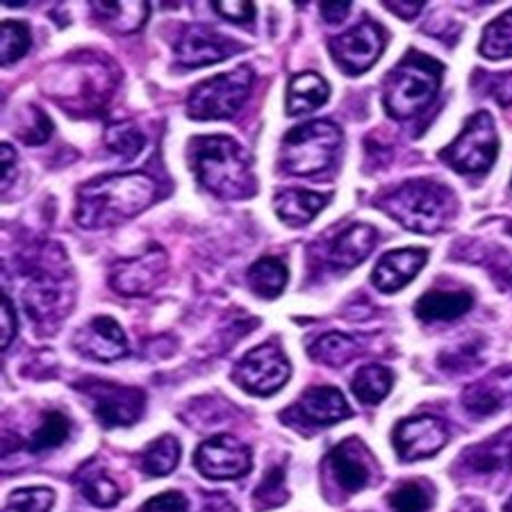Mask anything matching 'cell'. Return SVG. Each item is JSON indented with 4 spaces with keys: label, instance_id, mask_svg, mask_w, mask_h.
<instances>
[{
    "label": "cell",
    "instance_id": "6da1fadb",
    "mask_svg": "<svg viewBox=\"0 0 512 512\" xmlns=\"http://www.w3.org/2000/svg\"><path fill=\"white\" fill-rule=\"evenodd\" d=\"M160 187L146 173H112L82 185L76 194L80 228H110L126 224L158 201Z\"/></svg>",
    "mask_w": 512,
    "mask_h": 512
},
{
    "label": "cell",
    "instance_id": "7a4b0ae2",
    "mask_svg": "<svg viewBox=\"0 0 512 512\" xmlns=\"http://www.w3.org/2000/svg\"><path fill=\"white\" fill-rule=\"evenodd\" d=\"M41 89L71 117H92L117 89V69L98 55L64 57L44 71Z\"/></svg>",
    "mask_w": 512,
    "mask_h": 512
},
{
    "label": "cell",
    "instance_id": "3957f363",
    "mask_svg": "<svg viewBox=\"0 0 512 512\" xmlns=\"http://www.w3.org/2000/svg\"><path fill=\"white\" fill-rule=\"evenodd\" d=\"M187 148L196 180L210 194L224 201H242L258 192L251 155L233 137H194Z\"/></svg>",
    "mask_w": 512,
    "mask_h": 512
},
{
    "label": "cell",
    "instance_id": "277c9868",
    "mask_svg": "<svg viewBox=\"0 0 512 512\" xmlns=\"http://www.w3.org/2000/svg\"><path fill=\"white\" fill-rule=\"evenodd\" d=\"M376 208L412 233L433 235L447 226L456 212V196L447 185L415 178L378 196Z\"/></svg>",
    "mask_w": 512,
    "mask_h": 512
},
{
    "label": "cell",
    "instance_id": "5b68a950",
    "mask_svg": "<svg viewBox=\"0 0 512 512\" xmlns=\"http://www.w3.org/2000/svg\"><path fill=\"white\" fill-rule=\"evenodd\" d=\"M444 64L412 48L383 82L385 112L396 121L415 119L435 101L442 87Z\"/></svg>",
    "mask_w": 512,
    "mask_h": 512
},
{
    "label": "cell",
    "instance_id": "8992f818",
    "mask_svg": "<svg viewBox=\"0 0 512 512\" xmlns=\"http://www.w3.org/2000/svg\"><path fill=\"white\" fill-rule=\"evenodd\" d=\"M342 130L333 121H310L292 128L280 144V169L289 176H315L335 162Z\"/></svg>",
    "mask_w": 512,
    "mask_h": 512
},
{
    "label": "cell",
    "instance_id": "52a82bcc",
    "mask_svg": "<svg viewBox=\"0 0 512 512\" xmlns=\"http://www.w3.org/2000/svg\"><path fill=\"white\" fill-rule=\"evenodd\" d=\"M251 66L221 73L210 80L198 82L187 98V114L194 121H224L233 119L242 110V105L253 87Z\"/></svg>",
    "mask_w": 512,
    "mask_h": 512
},
{
    "label": "cell",
    "instance_id": "ba28073f",
    "mask_svg": "<svg viewBox=\"0 0 512 512\" xmlns=\"http://www.w3.org/2000/svg\"><path fill=\"white\" fill-rule=\"evenodd\" d=\"M499 155V135L490 112L469 117L460 135L440 151V160L462 176H483Z\"/></svg>",
    "mask_w": 512,
    "mask_h": 512
},
{
    "label": "cell",
    "instance_id": "9c48e42d",
    "mask_svg": "<svg viewBox=\"0 0 512 512\" xmlns=\"http://www.w3.org/2000/svg\"><path fill=\"white\" fill-rule=\"evenodd\" d=\"M292 376V365L276 342L251 349L237 362L233 381L253 396H271L280 392Z\"/></svg>",
    "mask_w": 512,
    "mask_h": 512
},
{
    "label": "cell",
    "instance_id": "30bf717a",
    "mask_svg": "<svg viewBox=\"0 0 512 512\" xmlns=\"http://www.w3.org/2000/svg\"><path fill=\"white\" fill-rule=\"evenodd\" d=\"M349 417H353L349 401L344 399V394L337 387L330 385L310 387L301 394V399L294 406L280 412V421L301 433L335 426Z\"/></svg>",
    "mask_w": 512,
    "mask_h": 512
},
{
    "label": "cell",
    "instance_id": "8fae6325",
    "mask_svg": "<svg viewBox=\"0 0 512 512\" xmlns=\"http://www.w3.org/2000/svg\"><path fill=\"white\" fill-rule=\"evenodd\" d=\"M76 390L92 401L94 417L103 428H123L137 424L146 406V394L139 387H126L107 381H82Z\"/></svg>",
    "mask_w": 512,
    "mask_h": 512
},
{
    "label": "cell",
    "instance_id": "7c38bea8",
    "mask_svg": "<svg viewBox=\"0 0 512 512\" xmlns=\"http://www.w3.org/2000/svg\"><path fill=\"white\" fill-rule=\"evenodd\" d=\"M387 44V35L383 26L376 21L365 19L358 26L346 30L344 35L330 39V55L335 64L346 73V76H360L371 69L383 55Z\"/></svg>",
    "mask_w": 512,
    "mask_h": 512
},
{
    "label": "cell",
    "instance_id": "4fadbf2b",
    "mask_svg": "<svg viewBox=\"0 0 512 512\" xmlns=\"http://www.w3.org/2000/svg\"><path fill=\"white\" fill-rule=\"evenodd\" d=\"M169 255L162 246H148L137 258L119 260L110 269V287L121 296H148L164 283Z\"/></svg>",
    "mask_w": 512,
    "mask_h": 512
},
{
    "label": "cell",
    "instance_id": "5bb4252c",
    "mask_svg": "<svg viewBox=\"0 0 512 512\" xmlns=\"http://www.w3.org/2000/svg\"><path fill=\"white\" fill-rule=\"evenodd\" d=\"M194 465L210 481H237L251 472V451L233 435H214L196 449Z\"/></svg>",
    "mask_w": 512,
    "mask_h": 512
},
{
    "label": "cell",
    "instance_id": "9a60e30c",
    "mask_svg": "<svg viewBox=\"0 0 512 512\" xmlns=\"http://www.w3.org/2000/svg\"><path fill=\"white\" fill-rule=\"evenodd\" d=\"M23 299H26L30 319L41 321V324H51V321L66 317L73 296L64 278L57 276L55 271L35 267L30 271L26 283H23Z\"/></svg>",
    "mask_w": 512,
    "mask_h": 512
},
{
    "label": "cell",
    "instance_id": "2e32d148",
    "mask_svg": "<svg viewBox=\"0 0 512 512\" xmlns=\"http://www.w3.org/2000/svg\"><path fill=\"white\" fill-rule=\"evenodd\" d=\"M449 442V428L444 421L431 415H421L401 421L392 433L396 456L403 462H417L440 453Z\"/></svg>",
    "mask_w": 512,
    "mask_h": 512
},
{
    "label": "cell",
    "instance_id": "e0dca14e",
    "mask_svg": "<svg viewBox=\"0 0 512 512\" xmlns=\"http://www.w3.org/2000/svg\"><path fill=\"white\" fill-rule=\"evenodd\" d=\"M244 46L239 41L221 35L208 26H187L176 41V57L178 62L187 69H198V66H210L221 60H228L237 53H242Z\"/></svg>",
    "mask_w": 512,
    "mask_h": 512
},
{
    "label": "cell",
    "instance_id": "ac0fdd59",
    "mask_svg": "<svg viewBox=\"0 0 512 512\" xmlns=\"http://www.w3.org/2000/svg\"><path fill=\"white\" fill-rule=\"evenodd\" d=\"M324 474L342 494H355L371 483V456L360 440H344L328 453Z\"/></svg>",
    "mask_w": 512,
    "mask_h": 512
},
{
    "label": "cell",
    "instance_id": "d6986e66",
    "mask_svg": "<svg viewBox=\"0 0 512 512\" xmlns=\"http://www.w3.org/2000/svg\"><path fill=\"white\" fill-rule=\"evenodd\" d=\"M73 346L87 358L98 362H114L128 355V340L119 321L107 315L89 319L73 337Z\"/></svg>",
    "mask_w": 512,
    "mask_h": 512
},
{
    "label": "cell",
    "instance_id": "ffe728a7",
    "mask_svg": "<svg viewBox=\"0 0 512 512\" xmlns=\"http://www.w3.org/2000/svg\"><path fill=\"white\" fill-rule=\"evenodd\" d=\"M508 403H512V365L494 369L462 392V408L472 417H490L508 408Z\"/></svg>",
    "mask_w": 512,
    "mask_h": 512
},
{
    "label": "cell",
    "instance_id": "44dd1931",
    "mask_svg": "<svg viewBox=\"0 0 512 512\" xmlns=\"http://www.w3.org/2000/svg\"><path fill=\"white\" fill-rule=\"evenodd\" d=\"M428 260L424 249H396L385 253L371 271V283L383 294H394L415 278Z\"/></svg>",
    "mask_w": 512,
    "mask_h": 512
},
{
    "label": "cell",
    "instance_id": "7402d4cb",
    "mask_svg": "<svg viewBox=\"0 0 512 512\" xmlns=\"http://www.w3.org/2000/svg\"><path fill=\"white\" fill-rule=\"evenodd\" d=\"M376 239H378V233L374 226L351 224L333 239L328 260L335 269L358 267V264L365 262L369 258V253L374 251Z\"/></svg>",
    "mask_w": 512,
    "mask_h": 512
},
{
    "label": "cell",
    "instance_id": "603a6c76",
    "mask_svg": "<svg viewBox=\"0 0 512 512\" xmlns=\"http://www.w3.org/2000/svg\"><path fill=\"white\" fill-rule=\"evenodd\" d=\"M462 462L476 474L512 472V426L492 435L490 440L469 447L462 453Z\"/></svg>",
    "mask_w": 512,
    "mask_h": 512
},
{
    "label": "cell",
    "instance_id": "cb8c5ba5",
    "mask_svg": "<svg viewBox=\"0 0 512 512\" xmlns=\"http://www.w3.org/2000/svg\"><path fill=\"white\" fill-rule=\"evenodd\" d=\"M330 198H333L330 194L308 192V189H283L274 198V208L287 226H308L330 203Z\"/></svg>",
    "mask_w": 512,
    "mask_h": 512
},
{
    "label": "cell",
    "instance_id": "d4e9b609",
    "mask_svg": "<svg viewBox=\"0 0 512 512\" xmlns=\"http://www.w3.org/2000/svg\"><path fill=\"white\" fill-rule=\"evenodd\" d=\"M472 308L474 296L465 289H458V292L431 289L415 303V315L421 321H453L465 317Z\"/></svg>",
    "mask_w": 512,
    "mask_h": 512
},
{
    "label": "cell",
    "instance_id": "484cf974",
    "mask_svg": "<svg viewBox=\"0 0 512 512\" xmlns=\"http://www.w3.org/2000/svg\"><path fill=\"white\" fill-rule=\"evenodd\" d=\"M330 98L328 82L319 76V73L305 71L289 80L285 107L289 117H301V114H310L326 105Z\"/></svg>",
    "mask_w": 512,
    "mask_h": 512
},
{
    "label": "cell",
    "instance_id": "4316f807",
    "mask_svg": "<svg viewBox=\"0 0 512 512\" xmlns=\"http://www.w3.org/2000/svg\"><path fill=\"white\" fill-rule=\"evenodd\" d=\"M76 485L82 497L98 508H112L121 501L119 485L114 483V478L96 460H89L78 469Z\"/></svg>",
    "mask_w": 512,
    "mask_h": 512
},
{
    "label": "cell",
    "instance_id": "83f0119b",
    "mask_svg": "<svg viewBox=\"0 0 512 512\" xmlns=\"http://www.w3.org/2000/svg\"><path fill=\"white\" fill-rule=\"evenodd\" d=\"M92 12L98 21L112 30L123 32H137L144 28V23L151 16V5L148 3H89Z\"/></svg>",
    "mask_w": 512,
    "mask_h": 512
},
{
    "label": "cell",
    "instance_id": "f1b7e54d",
    "mask_svg": "<svg viewBox=\"0 0 512 512\" xmlns=\"http://www.w3.org/2000/svg\"><path fill=\"white\" fill-rule=\"evenodd\" d=\"M394 385L392 371L383 365H365L355 371L351 381V392L365 406H378Z\"/></svg>",
    "mask_w": 512,
    "mask_h": 512
},
{
    "label": "cell",
    "instance_id": "f546056e",
    "mask_svg": "<svg viewBox=\"0 0 512 512\" xmlns=\"http://www.w3.org/2000/svg\"><path fill=\"white\" fill-rule=\"evenodd\" d=\"M287 264L278 258H260L258 262L251 264L246 280H249V287L253 294L262 296V299H276V296L283 294L287 287Z\"/></svg>",
    "mask_w": 512,
    "mask_h": 512
},
{
    "label": "cell",
    "instance_id": "4dcf8cb0",
    "mask_svg": "<svg viewBox=\"0 0 512 512\" xmlns=\"http://www.w3.org/2000/svg\"><path fill=\"white\" fill-rule=\"evenodd\" d=\"M180 462V442L173 435H160L153 440L139 456V465H142L146 476L160 478L171 474Z\"/></svg>",
    "mask_w": 512,
    "mask_h": 512
},
{
    "label": "cell",
    "instance_id": "1f68e13d",
    "mask_svg": "<svg viewBox=\"0 0 512 512\" xmlns=\"http://www.w3.org/2000/svg\"><path fill=\"white\" fill-rule=\"evenodd\" d=\"M360 353V344L355 337L344 333H328L310 346V358L328 367H342Z\"/></svg>",
    "mask_w": 512,
    "mask_h": 512
},
{
    "label": "cell",
    "instance_id": "d6a6232c",
    "mask_svg": "<svg viewBox=\"0 0 512 512\" xmlns=\"http://www.w3.org/2000/svg\"><path fill=\"white\" fill-rule=\"evenodd\" d=\"M478 53L485 60H508L512 57V10L487 23L481 44H478Z\"/></svg>",
    "mask_w": 512,
    "mask_h": 512
},
{
    "label": "cell",
    "instance_id": "836d02e7",
    "mask_svg": "<svg viewBox=\"0 0 512 512\" xmlns=\"http://www.w3.org/2000/svg\"><path fill=\"white\" fill-rule=\"evenodd\" d=\"M69 433H71V421L66 419L64 412L51 410V412H46L44 419H41V426L35 433H32L28 447L35 453L57 449L66 442Z\"/></svg>",
    "mask_w": 512,
    "mask_h": 512
},
{
    "label": "cell",
    "instance_id": "e575fe53",
    "mask_svg": "<svg viewBox=\"0 0 512 512\" xmlns=\"http://www.w3.org/2000/svg\"><path fill=\"white\" fill-rule=\"evenodd\" d=\"M105 144L123 160H135L146 146V137L132 121H119L105 132Z\"/></svg>",
    "mask_w": 512,
    "mask_h": 512
},
{
    "label": "cell",
    "instance_id": "d590c367",
    "mask_svg": "<svg viewBox=\"0 0 512 512\" xmlns=\"http://www.w3.org/2000/svg\"><path fill=\"white\" fill-rule=\"evenodd\" d=\"M32 35L23 21H3L0 26V62L10 66L30 51Z\"/></svg>",
    "mask_w": 512,
    "mask_h": 512
},
{
    "label": "cell",
    "instance_id": "8d00e7d4",
    "mask_svg": "<svg viewBox=\"0 0 512 512\" xmlns=\"http://www.w3.org/2000/svg\"><path fill=\"white\" fill-rule=\"evenodd\" d=\"M387 503L392 512H428L433 508V492L426 483L408 481L396 487Z\"/></svg>",
    "mask_w": 512,
    "mask_h": 512
},
{
    "label": "cell",
    "instance_id": "74e56055",
    "mask_svg": "<svg viewBox=\"0 0 512 512\" xmlns=\"http://www.w3.org/2000/svg\"><path fill=\"white\" fill-rule=\"evenodd\" d=\"M55 503V492L51 487H23V490H14L3 512H51Z\"/></svg>",
    "mask_w": 512,
    "mask_h": 512
},
{
    "label": "cell",
    "instance_id": "f35d334b",
    "mask_svg": "<svg viewBox=\"0 0 512 512\" xmlns=\"http://www.w3.org/2000/svg\"><path fill=\"white\" fill-rule=\"evenodd\" d=\"M16 135H19L21 142L28 146L46 144L53 135V121L48 119V114L41 112L39 107L28 105L26 114L21 117V126L16 128Z\"/></svg>",
    "mask_w": 512,
    "mask_h": 512
},
{
    "label": "cell",
    "instance_id": "ab89813d",
    "mask_svg": "<svg viewBox=\"0 0 512 512\" xmlns=\"http://www.w3.org/2000/svg\"><path fill=\"white\" fill-rule=\"evenodd\" d=\"M287 499V490H285V474L283 469H269L267 476L262 478V483L258 485V490H255V503H258V508H271V506H278V503H283Z\"/></svg>",
    "mask_w": 512,
    "mask_h": 512
},
{
    "label": "cell",
    "instance_id": "60d3db41",
    "mask_svg": "<svg viewBox=\"0 0 512 512\" xmlns=\"http://www.w3.org/2000/svg\"><path fill=\"white\" fill-rule=\"evenodd\" d=\"M187 508H189V503H187L185 494L171 490V492H162V494H158V497L148 499L142 506V512H187Z\"/></svg>",
    "mask_w": 512,
    "mask_h": 512
},
{
    "label": "cell",
    "instance_id": "b9f144b4",
    "mask_svg": "<svg viewBox=\"0 0 512 512\" xmlns=\"http://www.w3.org/2000/svg\"><path fill=\"white\" fill-rule=\"evenodd\" d=\"M16 328H19V321H16V310L12 305V299L3 292V299H0V349H10L12 340L16 337Z\"/></svg>",
    "mask_w": 512,
    "mask_h": 512
},
{
    "label": "cell",
    "instance_id": "7bdbcfd3",
    "mask_svg": "<svg viewBox=\"0 0 512 512\" xmlns=\"http://www.w3.org/2000/svg\"><path fill=\"white\" fill-rule=\"evenodd\" d=\"M212 7L219 16L233 23H251L255 14H258L253 3H219L217 0V3H212Z\"/></svg>",
    "mask_w": 512,
    "mask_h": 512
},
{
    "label": "cell",
    "instance_id": "ee69618b",
    "mask_svg": "<svg viewBox=\"0 0 512 512\" xmlns=\"http://www.w3.org/2000/svg\"><path fill=\"white\" fill-rule=\"evenodd\" d=\"M478 360L476 349H469V346H462L458 351H447L440 355V365L449 371H469V367Z\"/></svg>",
    "mask_w": 512,
    "mask_h": 512
},
{
    "label": "cell",
    "instance_id": "f6af8a7d",
    "mask_svg": "<svg viewBox=\"0 0 512 512\" xmlns=\"http://www.w3.org/2000/svg\"><path fill=\"white\" fill-rule=\"evenodd\" d=\"M487 92H490V96L499 105H512V71L492 76L490 85H487Z\"/></svg>",
    "mask_w": 512,
    "mask_h": 512
},
{
    "label": "cell",
    "instance_id": "bcb514c9",
    "mask_svg": "<svg viewBox=\"0 0 512 512\" xmlns=\"http://www.w3.org/2000/svg\"><path fill=\"white\" fill-rule=\"evenodd\" d=\"M387 10L394 12L399 19H406V21H412L417 19V16L424 12V0H387V3H383Z\"/></svg>",
    "mask_w": 512,
    "mask_h": 512
},
{
    "label": "cell",
    "instance_id": "7dc6e473",
    "mask_svg": "<svg viewBox=\"0 0 512 512\" xmlns=\"http://www.w3.org/2000/svg\"><path fill=\"white\" fill-rule=\"evenodd\" d=\"M351 5L353 3H349V0H344V3H319V12H321V16H324V21L337 26V23L349 19Z\"/></svg>",
    "mask_w": 512,
    "mask_h": 512
},
{
    "label": "cell",
    "instance_id": "c3c4849f",
    "mask_svg": "<svg viewBox=\"0 0 512 512\" xmlns=\"http://www.w3.org/2000/svg\"><path fill=\"white\" fill-rule=\"evenodd\" d=\"M0 158H3V189H7L12 185L16 173V151L10 144L3 142V146H0Z\"/></svg>",
    "mask_w": 512,
    "mask_h": 512
},
{
    "label": "cell",
    "instance_id": "681fc988",
    "mask_svg": "<svg viewBox=\"0 0 512 512\" xmlns=\"http://www.w3.org/2000/svg\"><path fill=\"white\" fill-rule=\"evenodd\" d=\"M503 512H512V499L506 503V506H503Z\"/></svg>",
    "mask_w": 512,
    "mask_h": 512
},
{
    "label": "cell",
    "instance_id": "f907efd6",
    "mask_svg": "<svg viewBox=\"0 0 512 512\" xmlns=\"http://www.w3.org/2000/svg\"><path fill=\"white\" fill-rule=\"evenodd\" d=\"M508 233H510V235H512V224H510V226H508Z\"/></svg>",
    "mask_w": 512,
    "mask_h": 512
}]
</instances>
